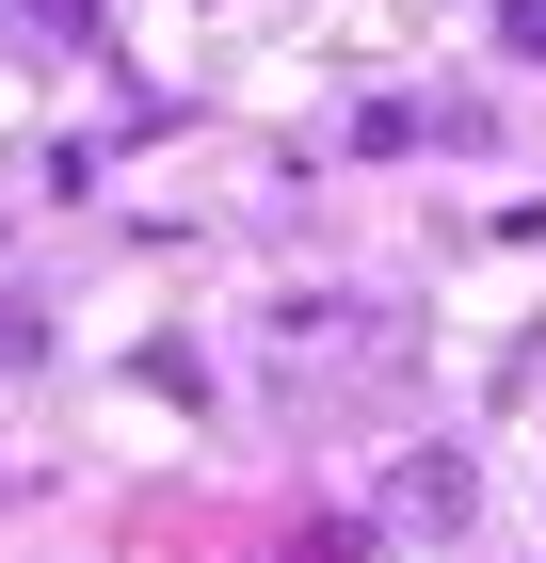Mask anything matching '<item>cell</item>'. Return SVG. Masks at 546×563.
<instances>
[{"instance_id":"6da1fadb","label":"cell","mask_w":546,"mask_h":563,"mask_svg":"<svg viewBox=\"0 0 546 563\" xmlns=\"http://www.w3.org/2000/svg\"><path fill=\"white\" fill-rule=\"evenodd\" d=\"M499 33H514V48H531V65H546V0H499Z\"/></svg>"}]
</instances>
